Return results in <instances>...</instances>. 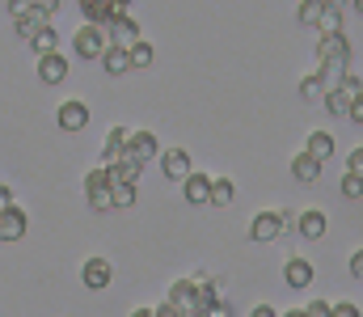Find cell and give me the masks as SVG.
<instances>
[{"instance_id":"cell-7","label":"cell","mask_w":363,"mask_h":317,"mask_svg":"<svg viewBox=\"0 0 363 317\" xmlns=\"http://www.w3.org/2000/svg\"><path fill=\"white\" fill-rule=\"evenodd\" d=\"M64 77H68V60H64L60 51L38 55V81H43V85H60Z\"/></svg>"},{"instance_id":"cell-8","label":"cell","mask_w":363,"mask_h":317,"mask_svg":"<svg viewBox=\"0 0 363 317\" xmlns=\"http://www.w3.org/2000/svg\"><path fill=\"white\" fill-rule=\"evenodd\" d=\"M283 279H287V288L304 292V288L317 279V271H313V262H308V258H287V267H283Z\"/></svg>"},{"instance_id":"cell-39","label":"cell","mask_w":363,"mask_h":317,"mask_svg":"<svg viewBox=\"0 0 363 317\" xmlns=\"http://www.w3.org/2000/svg\"><path fill=\"white\" fill-rule=\"evenodd\" d=\"M152 313H157V317H182L178 309H174V305H169V301H165V305H161V309H152Z\"/></svg>"},{"instance_id":"cell-13","label":"cell","mask_w":363,"mask_h":317,"mask_svg":"<svg viewBox=\"0 0 363 317\" xmlns=\"http://www.w3.org/2000/svg\"><path fill=\"white\" fill-rule=\"evenodd\" d=\"M161 169H165V178L182 182V178L190 174V152H186V148H169V152H161Z\"/></svg>"},{"instance_id":"cell-21","label":"cell","mask_w":363,"mask_h":317,"mask_svg":"<svg viewBox=\"0 0 363 317\" xmlns=\"http://www.w3.org/2000/svg\"><path fill=\"white\" fill-rule=\"evenodd\" d=\"M110 204L114 208H131L135 204V182H110Z\"/></svg>"},{"instance_id":"cell-10","label":"cell","mask_w":363,"mask_h":317,"mask_svg":"<svg viewBox=\"0 0 363 317\" xmlns=\"http://www.w3.org/2000/svg\"><path fill=\"white\" fill-rule=\"evenodd\" d=\"M127 152H131V157H140V161L148 165V161L161 152V144H157V135H152V131H131V135H127Z\"/></svg>"},{"instance_id":"cell-5","label":"cell","mask_w":363,"mask_h":317,"mask_svg":"<svg viewBox=\"0 0 363 317\" xmlns=\"http://www.w3.org/2000/svg\"><path fill=\"white\" fill-rule=\"evenodd\" d=\"M182 199H186V204H194V208H203V204L211 199V178L190 169V174L182 178Z\"/></svg>"},{"instance_id":"cell-34","label":"cell","mask_w":363,"mask_h":317,"mask_svg":"<svg viewBox=\"0 0 363 317\" xmlns=\"http://www.w3.org/2000/svg\"><path fill=\"white\" fill-rule=\"evenodd\" d=\"M304 317H330V305H325V301H308Z\"/></svg>"},{"instance_id":"cell-27","label":"cell","mask_w":363,"mask_h":317,"mask_svg":"<svg viewBox=\"0 0 363 317\" xmlns=\"http://www.w3.org/2000/svg\"><path fill=\"white\" fill-rule=\"evenodd\" d=\"M317 30H321V34H342V13H338V9H325L321 21H317Z\"/></svg>"},{"instance_id":"cell-22","label":"cell","mask_w":363,"mask_h":317,"mask_svg":"<svg viewBox=\"0 0 363 317\" xmlns=\"http://www.w3.org/2000/svg\"><path fill=\"white\" fill-rule=\"evenodd\" d=\"M55 43H60V34L51 30V26H43L34 38H30V47H34V55H47V51H55Z\"/></svg>"},{"instance_id":"cell-46","label":"cell","mask_w":363,"mask_h":317,"mask_svg":"<svg viewBox=\"0 0 363 317\" xmlns=\"http://www.w3.org/2000/svg\"><path fill=\"white\" fill-rule=\"evenodd\" d=\"M355 9H359V13H363V0H355Z\"/></svg>"},{"instance_id":"cell-29","label":"cell","mask_w":363,"mask_h":317,"mask_svg":"<svg viewBox=\"0 0 363 317\" xmlns=\"http://www.w3.org/2000/svg\"><path fill=\"white\" fill-rule=\"evenodd\" d=\"M338 89H342V94H347V98L355 102V98L363 94V81H359V77H351V72H342V81H338Z\"/></svg>"},{"instance_id":"cell-37","label":"cell","mask_w":363,"mask_h":317,"mask_svg":"<svg viewBox=\"0 0 363 317\" xmlns=\"http://www.w3.org/2000/svg\"><path fill=\"white\" fill-rule=\"evenodd\" d=\"M34 9H38V13H43V17H51V13H55V9H60V0H34Z\"/></svg>"},{"instance_id":"cell-38","label":"cell","mask_w":363,"mask_h":317,"mask_svg":"<svg viewBox=\"0 0 363 317\" xmlns=\"http://www.w3.org/2000/svg\"><path fill=\"white\" fill-rule=\"evenodd\" d=\"M351 275H355V279H363V250H355V254H351Z\"/></svg>"},{"instance_id":"cell-23","label":"cell","mask_w":363,"mask_h":317,"mask_svg":"<svg viewBox=\"0 0 363 317\" xmlns=\"http://www.w3.org/2000/svg\"><path fill=\"white\" fill-rule=\"evenodd\" d=\"M321 13H325V0H300V26H317L321 21Z\"/></svg>"},{"instance_id":"cell-1","label":"cell","mask_w":363,"mask_h":317,"mask_svg":"<svg viewBox=\"0 0 363 317\" xmlns=\"http://www.w3.org/2000/svg\"><path fill=\"white\" fill-rule=\"evenodd\" d=\"M110 47V38H106V26H81L77 34H72V51H77V60H101V51Z\"/></svg>"},{"instance_id":"cell-11","label":"cell","mask_w":363,"mask_h":317,"mask_svg":"<svg viewBox=\"0 0 363 317\" xmlns=\"http://www.w3.org/2000/svg\"><path fill=\"white\" fill-rule=\"evenodd\" d=\"M60 127H64V131H85V127H89V106L85 102H64L60 106Z\"/></svg>"},{"instance_id":"cell-44","label":"cell","mask_w":363,"mask_h":317,"mask_svg":"<svg viewBox=\"0 0 363 317\" xmlns=\"http://www.w3.org/2000/svg\"><path fill=\"white\" fill-rule=\"evenodd\" d=\"M131 317H157V313H152V309H135Z\"/></svg>"},{"instance_id":"cell-25","label":"cell","mask_w":363,"mask_h":317,"mask_svg":"<svg viewBox=\"0 0 363 317\" xmlns=\"http://www.w3.org/2000/svg\"><path fill=\"white\" fill-rule=\"evenodd\" d=\"M89 191H110V169H106V165H97V169L85 174V195H89Z\"/></svg>"},{"instance_id":"cell-40","label":"cell","mask_w":363,"mask_h":317,"mask_svg":"<svg viewBox=\"0 0 363 317\" xmlns=\"http://www.w3.org/2000/svg\"><path fill=\"white\" fill-rule=\"evenodd\" d=\"M250 317H279V313H274V305H258Z\"/></svg>"},{"instance_id":"cell-6","label":"cell","mask_w":363,"mask_h":317,"mask_svg":"<svg viewBox=\"0 0 363 317\" xmlns=\"http://www.w3.org/2000/svg\"><path fill=\"white\" fill-rule=\"evenodd\" d=\"M106 38H110L114 47H131V43L140 38V26L131 21V13H118V17L106 26Z\"/></svg>"},{"instance_id":"cell-35","label":"cell","mask_w":363,"mask_h":317,"mask_svg":"<svg viewBox=\"0 0 363 317\" xmlns=\"http://www.w3.org/2000/svg\"><path fill=\"white\" fill-rule=\"evenodd\" d=\"M203 317H233V309H228L224 301H216V305H207V309H203Z\"/></svg>"},{"instance_id":"cell-28","label":"cell","mask_w":363,"mask_h":317,"mask_svg":"<svg viewBox=\"0 0 363 317\" xmlns=\"http://www.w3.org/2000/svg\"><path fill=\"white\" fill-rule=\"evenodd\" d=\"M342 199H363V174H351V169H347V178H342Z\"/></svg>"},{"instance_id":"cell-45","label":"cell","mask_w":363,"mask_h":317,"mask_svg":"<svg viewBox=\"0 0 363 317\" xmlns=\"http://www.w3.org/2000/svg\"><path fill=\"white\" fill-rule=\"evenodd\" d=\"M279 317H304V309H287V313H279Z\"/></svg>"},{"instance_id":"cell-30","label":"cell","mask_w":363,"mask_h":317,"mask_svg":"<svg viewBox=\"0 0 363 317\" xmlns=\"http://www.w3.org/2000/svg\"><path fill=\"white\" fill-rule=\"evenodd\" d=\"M85 199H89V211H114V204H110V191H89Z\"/></svg>"},{"instance_id":"cell-14","label":"cell","mask_w":363,"mask_h":317,"mask_svg":"<svg viewBox=\"0 0 363 317\" xmlns=\"http://www.w3.org/2000/svg\"><path fill=\"white\" fill-rule=\"evenodd\" d=\"M101 64H106V72H110V77H127V72H131V51L110 43V47L101 51Z\"/></svg>"},{"instance_id":"cell-19","label":"cell","mask_w":363,"mask_h":317,"mask_svg":"<svg viewBox=\"0 0 363 317\" xmlns=\"http://www.w3.org/2000/svg\"><path fill=\"white\" fill-rule=\"evenodd\" d=\"M43 26H47V17H43L38 9H34V13H26V17H17V34H21L26 43H30V38H34V34H38Z\"/></svg>"},{"instance_id":"cell-43","label":"cell","mask_w":363,"mask_h":317,"mask_svg":"<svg viewBox=\"0 0 363 317\" xmlns=\"http://www.w3.org/2000/svg\"><path fill=\"white\" fill-rule=\"evenodd\" d=\"M182 317H203V309L194 305V309H182Z\"/></svg>"},{"instance_id":"cell-20","label":"cell","mask_w":363,"mask_h":317,"mask_svg":"<svg viewBox=\"0 0 363 317\" xmlns=\"http://www.w3.org/2000/svg\"><path fill=\"white\" fill-rule=\"evenodd\" d=\"M127 51H131V68H148V64L157 60V51H152V43H144V38H135V43H131Z\"/></svg>"},{"instance_id":"cell-2","label":"cell","mask_w":363,"mask_h":317,"mask_svg":"<svg viewBox=\"0 0 363 317\" xmlns=\"http://www.w3.org/2000/svg\"><path fill=\"white\" fill-rule=\"evenodd\" d=\"M26 228H30V220H26V211L17 208V204H4V208H0V245L21 241Z\"/></svg>"},{"instance_id":"cell-24","label":"cell","mask_w":363,"mask_h":317,"mask_svg":"<svg viewBox=\"0 0 363 317\" xmlns=\"http://www.w3.org/2000/svg\"><path fill=\"white\" fill-rule=\"evenodd\" d=\"M325 110H330V114H338V118H342V114H347V110H351V98H347V94H342V89H338V85H334V89H325Z\"/></svg>"},{"instance_id":"cell-32","label":"cell","mask_w":363,"mask_h":317,"mask_svg":"<svg viewBox=\"0 0 363 317\" xmlns=\"http://www.w3.org/2000/svg\"><path fill=\"white\" fill-rule=\"evenodd\" d=\"M347 169H351V174H363V144H359V148H351V157H347Z\"/></svg>"},{"instance_id":"cell-26","label":"cell","mask_w":363,"mask_h":317,"mask_svg":"<svg viewBox=\"0 0 363 317\" xmlns=\"http://www.w3.org/2000/svg\"><path fill=\"white\" fill-rule=\"evenodd\" d=\"M325 89H330V85H325V77H321V72H313V77H304V81H300V98H321Z\"/></svg>"},{"instance_id":"cell-15","label":"cell","mask_w":363,"mask_h":317,"mask_svg":"<svg viewBox=\"0 0 363 317\" xmlns=\"http://www.w3.org/2000/svg\"><path fill=\"white\" fill-rule=\"evenodd\" d=\"M291 178H296V182H317V178H321V161L308 157V152H300V157L291 161Z\"/></svg>"},{"instance_id":"cell-18","label":"cell","mask_w":363,"mask_h":317,"mask_svg":"<svg viewBox=\"0 0 363 317\" xmlns=\"http://www.w3.org/2000/svg\"><path fill=\"white\" fill-rule=\"evenodd\" d=\"M233 195H237V191H233V182H228V178H211V199H207L211 208H228V204H233Z\"/></svg>"},{"instance_id":"cell-12","label":"cell","mask_w":363,"mask_h":317,"mask_svg":"<svg viewBox=\"0 0 363 317\" xmlns=\"http://www.w3.org/2000/svg\"><path fill=\"white\" fill-rule=\"evenodd\" d=\"M296 228H300V237H304V241H321V237H325V211H317V208L300 211Z\"/></svg>"},{"instance_id":"cell-17","label":"cell","mask_w":363,"mask_h":317,"mask_svg":"<svg viewBox=\"0 0 363 317\" xmlns=\"http://www.w3.org/2000/svg\"><path fill=\"white\" fill-rule=\"evenodd\" d=\"M304 152H308V157H317V161L325 165V161L334 157V135H330V131H313V135H308V148H304Z\"/></svg>"},{"instance_id":"cell-33","label":"cell","mask_w":363,"mask_h":317,"mask_svg":"<svg viewBox=\"0 0 363 317\" xmlns=\"http://www.w3.org/2000/svg\"><path fill=\"white\" fill-rule=\"evenodd\" d=\"M330 317H359V309L351 301H342V305H330Z\"/></svg>"},{"instance_id":"cell-42","label":"cell","mask_w":363,"mask_h":317,"mask_svg":"<svg viewBox=\"0 0 363 317\" xmlns=\"http://www.w3.org/2000/svg\"><path fill=\"white\" fill-rule=\"evenodd\" d=\"M347 4H351V0H325V9H338V13H342Z\"/></svg>"},{"instance_id":"cell-9","label":"cell","mask_w":363,"mask_h":317,"mask_svg":"<svg viewBox=\"0 0 363 317\" xmlns=\"http://www.w3.org/2000/svg\"><path fill=\"white\" fill-rule=\"evenodd\" d=\"M127 127H110V135H106V148H101V165L110 169V165H118L123 161V152H127Z\"/></svg>"},{"instance_id":"cell-31","label":"cell","mask_w":363,"mask_h":317,"mask_svg":"<svg viewBox=\"0 0 363 317\" xmlns=\"http://www.w3.org/2000/svg\"><path fill=\"white\" fill-rule=\"evenodd\" d=\"M4 9H9V17L17 21V17H26V13H34V0H4Z\"/></svg>"},{"instance_id":"cell-41","label":"cell","mask_w":363,"mask_h":317,"mask_svg":"<svg viewBox=\"0 0 363 317\" xmlns=\"http://www.w3.org/2000/svg\"><path fill=\"white\" fill-rule=\"evenodd\" d=\"M4 204H13V191H9V187L0 182V208H4Z\"/></svg>"},{"instance_id":"cell-4","label":"cell","mask_w":363,"mask_h":317,"mask_svg":"<svg viewBox=\"0 0 363 317\" xmlns=\"http://www.w3.org/2000/svg\"><path fill=\"white\" fill-rule=\"evenodd\" d=\"M81 279H85L89 292H106V288L114 284V267H110L106 258H89V262L81 267Z\"/></svg>"},{"instance_id":"cell-36","label":"cell","mask_w":363,"mask_h":317,"mask_svg":"<svg viewBox=\"0 0 363 317\" xmlns=\"http://www.w3.org/2000/svg\"><path fill=\"white\" fill-rule=\"evenodd\" d=\"M347 118H351V123H359V127H363V94L355 98V102H351V110H347Z\"/></svg>"},{"instance_id":"cell-3","label":"cell","mask_w":363,"mask_h":317,"mask_svg":"<svg viewBox=\"0 0 363 317\" xmlns=\"http://www.w3.org/2000/svg\"><path fill=\"white\" fill-rule=\"evenodd\" d=\"M283 228H287V216H283V211H258L254 224H250V237H254V241H274Z\"/></svg>"},{"instance_id":"cell-16","label":"cell","mask_w":363,"mask_h":317,"mask_svg":"<svg viewBox=\"0 0 363 317\" xmlns=\"http://www.w3.org/2000/svg\"><path fill=\"white\" fill-rule=\"evenodd\" d=\"M169 305L174 309H194L199 301H194V279H174V288H169Z\"/></svg>"}]
</instances>
